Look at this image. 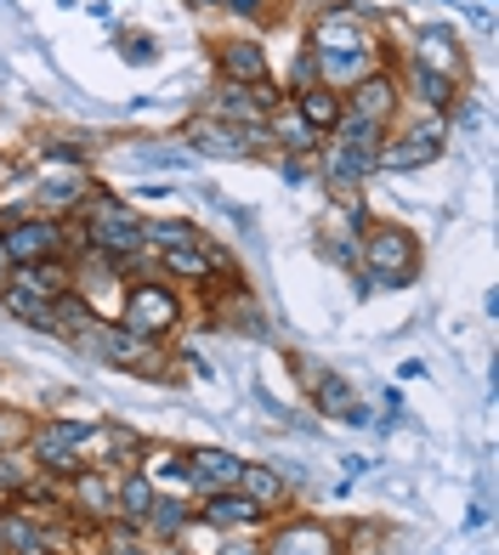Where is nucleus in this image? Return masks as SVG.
I'll return each mask as SVG.
<instances>
[{"instance_id":"14","label":"nucleus","mask_w":499,"mask_h":555,"mask_svg":"<svg viewBox=\"0 0 499 555\" xmlns=\"http://www.w3.org/2000/svg\"><path fill=\"white\" fill-rule=\"evenodd\" d=\"M341 103H346V114H358L369 125H381V131H392L397 114H404V86H397L392 68H374L369 80H358L353 91L341 96Z\"/></svg>"},{"instance_id":"22","label":"nucleus","mask_w":499,"mask_h":555,"mask_svg":"<svg viewBox=\"0 0 499 555\" xmlns=\"http://www.w3.org/2000/svg\"><path fill=\"white\" fill-rule=\"evenodd\" d=\"M290 114L302 119L312 137H330L341 125V114H346V103H341V91H330V86H302V91H290Z\"/></svg>"},{"instance_id":"24","label":"nucleus","mask_w":499,"mask_h":555,"mask_svg":"<svg viewBox=\"0 0 499 555\" xmlns=\"http://www.w3.org/2000/svg\"><path fill=\"white\" fill-rule=\"evenodd\" d=\"M397 86L414 91V103L426 114H448V108H455V96H460V80H448V74H437V68H420V63H409Z\"/></svg>"},{"instance_id":"18","label":"nucleus","mask_w":499,"mask_h":555,"mask_svg":"<svg viewBox=\"0 0 499 555\" xmlns=\"http://www.w3.org/2000/svg\"><path fill=\"white\" fill-rule=\"evenodd\" d=\"M244 460L233 448H188V499H205L239 482Z\"/></svg>"},{"instance_id":"25","label":"nucleus","mask_w":499,"mask_h":555,"mask_svg":"<svg viewBox=\"0 0 499 555\" xmlns=\"http://www.w3.org/2000/svg\"><path fill=\"white\" fill-rule=\"evenodd\" d=\"M154 499H159V488L142 476V465L119 470V488H114V521H131V527H142V516L154 511Z\"/></svg>"},{"instance_id":"2","label":"nucleus","mask_w":499,"mask_h":555,"mask_svg":"<svg viewBox=\"0 0 499 555\" xmlns=\"http://www.w3.org/2000/svg\"><path fill=\"white\" fill-rule=\"evenodd\" d=\"M142 221L131 198H119V193H97L80 210L68 216V256L74 249H97V256H108V261H125V256H142Z\"/></svg>"},{"instance_id":"27","label":"nucleus","mask_w":499,"mask_h":555,"mask_svg":"<svg viewBox=\"0 0 499 555\" xmlns=\"http://www.w3.org/2000/svg\"><path fill=\"white\" fill-rule=\"evenodd\" d=\"M142 476L148 482H170L177 493H188V448H170V442H148V453H142Z\"/></svg>"},{"instance_id":"31","label":"nucleus","mask_w":499,"mask_h":555,"mask_svg":"<svg viewBox=\"0 0 499 555\" xmlns=\"http://www.w3.org/2000/svg\"><path fill=\"white\" fill-rule=\"evenodd\" d=\"M199 238H205L199 221H142V244L148 249H188Z\"/></svg>"},{"instance_id":"26","label":"nucleus","mask_w":499,"mask_h":555,"mask_svg":"<svg viewBox=\"0 0 499 555\" xmlns=\"http://www.w3.org/2000/svg\"><path fill=\"white\" fill-rule=\"evenodd\" d=\"M97 323H103V312H97L86 295H74V289H68L63 300H52V335H57V340L80 346V340L97 330Z\"/></svg>"},{"instance_id":"21","label":"nucleus","mask_w":499,"mask_h":555,"mask_svg":"<svg viewBox=\"0 0 499 555\" xmlns=\"http://www.w3.org/2000/svg\"><path fill=\"white\" fill-rule=\"evenodd\" d=\"M7 284H12V289H23V295H35V300H63V295L74 289V267H68V256H52V261H23V267H12Z\"/></svg>"},{"instance_id":"17","label":"nucleus","mask_w":499,"mask_h":555,"mask_svg":"<svg viewBox=\"0 0 499 555\" xmlns=\"http://www.w3.org/2000/svg\"><path fill=\"white\" fill-rule=\"evenodd\" d=\"M108 159L125 170H193V154L165 137H125L108 147Z\"/></svg>"},{"instance_id":"19","label":"nucleus","mask_w":499,"mask_h":555,"mask_svg":"<svg viewBox=\"0 0 499 555\" xmlns=\"http://www.w3.org/2000/svg\"><path fill=\"white\" fill-rule=\"evenodd\" d=\"M256 511L272 521V516H284L290 511V482L279 476V465H267V460H244V470H239V482H233Z\"/></svg>"},{"instance_id":"15","label":"nucleus","mask_w":499,"mask_h":555,"mask_svg":"<svg viewBox=\"0 0 499 555\" xmlns=\"http://www.w3.org/2000/svg\"><path fill=\"white\" fill-rule=\"evenodd\" d=\"M409 63L437 68V74H448V80H465V46L448 23H420V29L409 35Z\"/></svg>"},{"instance_id":"12","label":"nucleus","mask_w":499,"mask_h":555,"mask_svg":"<svg viewBox=\"0 0 499 555\" xmlns=\"http://www.w3.org/2000/svg\"><path fill=\"white\" fill-rule=\"evenodd\" d=\"M29 198H35L40 216L68 221V216L91 198V170H86V165H40V170L29 176Z\"/></svg>"},{"instance_id":"16","label":"nucleus","mask_w":499,"mask_h":555,"mask_svg":"<svg viewBox=\"0 0 499 555\" xmlns=\"http://www.w3.org/2000/svg\"><path fill=\"white\" fill-rule=\"evenodd\" d=\"M193 516L205 521V527H216V533H261V527H267V516L239 488H221V493L193 499Z\"/></svg>"},{"instance_id":"39","label":"nucleus","mask_w":499,"mask_h":555,"mask_svg":"<svg viewBox=\"0 0 499 555\" xmlns=\"http://www.w3.org/2000/svg\"><path fill=\"white\" fill-rule=\"evenodd\" d=\"M7 278H12V256H7V244H0V289H7Z\"/></svg>"},{"instance_id":"8","label":"nucleus","mask_w":499,"mask_h":555,"mask_svg":"<svg viewBox=\"0 0 499 555\" xmlns=\"http://www.w3.org/2000/svg\"><path fill=\"white\" fill-rule=\"evenodd\" d=\"M91 425L97 420H35V437H29V460H35V470H46V476H74L80 470V448H86V437H91Z\"/></svg>"},{"instance_id":"29","label":"nucleus","mask_w":499,"mask_h":555,"mask_svg":"<svg viewBox=\"0 0 499 555\" xmlns=\"http://www.w3.org/2000/svg\"><path fill=\"white\" fill-rule=\"evenodd\" d=\"M0 312L17 318L23 330H40V335H52V300H35V295H23V289H0Z\"/></svg>"},{"instance_id":"20","label":"nucleus","mask_w":499,"mask_h":555,"mask_svg":"<svg viewBox=\"0 0 499 555\" xmlns=\"http://www.w3.org/2000/svg\"><path fill=\"white\" fill-rule=\"evenodd\" d=\"M216 74L233 86H267L272 80V63L256 40H216Z\"/></svg>"},{"instance_id":"37","label":"nucleus","mask_w":499,"mask_h":555,"mask_svg":"<svg viewBox=\"0 0 499 555\" xmlns=\"http://www.w3.org/2000/svg\"><path fill=\"white\" fill-rule=\"evenodd\" d=\"M363 470H374V460H363V453H346V476H363Z\"/></svg>"},{"instance_id":"32","label":"nucleus","mask_w":499,"mask_h":555,"mask_svg":"<svg viewBox=\"0 0 499 555\" xmlns=\"http://www.w3.org/2000/svg\"><path fill=\"white\" fill-rule=\"evenodd\" d=\"M330 137L346 142V147H358V154H381V142H386L381 125H369V119H358V114H341V125H335Z\"/></svg>"},{"instance_id":"23","label":"nucleus","mask_w":499,"mask_h":555,"mask_svg":"<svg viewBox=\"0 0 499 555\" xmlns=\"http://www.w3.org/2000/svg\"><path fill=\"white\" fill-rule=\"evenodd\" d=\"M188 521H193L188 493H159L154 511L142 516V539H148V544H177V539L188 533Z\"/></svg>"},{"instance_id":"38","label":"nucleus","mask_w":499,"mask_h":555,"mask_svg":"<svg viewBox=\"0 0 499 555\" xmlns=\"http://www.w3.org/2000/svg\"><path fill=\"white\" fill-rule=\"evenodd\" d=\"M488 516H494V511H488V499H483V504H471V516H465V527H488Z\"/></svg>"},{"instance_id":"30","label":"nucleus","mask_w":499,"mask_h":555,"mask_svg":"<svg viewBox=\"0 0 499 555\" xmlns=\"http://www.w3.org/2000/svg\"><path fill=\"white\" fill-rule=\"evenodd\" d=\"M91 544H97V555H154V544H148V539H142V527H131V521L97 527Z\"/></svg>"},{"instance_id":"9","label":"nucleus","mask_w":499,"mask_h":555,"mask_svg":"<svg viewBox=\"0 0 499 555\" xmlns=\"http://www.w3.org/2000/svg\"><path fill=\"white\" fill-rule=\"evenodd\" d=\"M74 351H86V358H97V363H108V369H131V374H165V351L159 346H148V340H137L125 323H97V330L74 346Z\"/></svg>"},{"instance_id":"5","label":"nucleus","mask_w":499,"mask_h":555,"mask_svg":"<svg viewBox=\"0 0 499 555\" xmlns=\"http://www.w3.org/2000/svg\"><path fill=\"white\" fill-rule=\"evenodd\" d=\"M188 154L199 159H256V154H272L267 147V125H228V119H210V114H193L182 119V137H177Z\"/></svg>"},{"instance_id":"33","label":"nucleus","mask_w":499,"mask_h":555,"mask_svg":"<svg viewBox=\"0 0 499 555\" xmlns=\"http://www.w3.org/2000/svg\"><path fill=\"white\" fill-rule=\"evenodd\" d=\"M29 476H35L29 453H0V511H7V504H17V493L29 488Z\"/></svg>"},{"instance_id":"28","label":"nucleus","mask_w":499,"mask_h":555,"mask_svg":"<svg viewBox=\"0 0 499 555\" xmlns=\"http://www.w3.org/2000/svg\"><path fill=\"white\" fill-rule=\"evenodd\" d=\"M307 391H312V409H318V414H330V420H346V414H353V402H358L353 380H346V374H335V369L312 374Z\"/></svg>"},{"instance_id":"10","label":"nucleus","mask_w":499,"mask_h":555,"mask_svg":"<svg viewBox=\"0 0 499 555\" xmlns=\"http://www.w3.org/2000/svg\"><path fill=\"white\" fill-rule=\"evenodd\" d=\"M443 142H448V114H426L404 137L386 131L381 154H374V170H426L432 159H443Z\"/></svg>"},{"instance_id":"36","label":"nucleus","mask_w":499,"mask_h":555,"mask_svg":"<svg viewBox=\"0 0 499 555\" xmlns=\"http://www.w3.org/2000/svg\"><path fill=\"white\" fill-rule=\"evenodd\" d=\"M154 57H159L154 35H131V40H125V63H154Z\"/></svg>"},{"instance_id":"41","label":"nucleus","mask_w":499,"mask_h":555,"mask_svg":"<svg viewBox=\"0 0 499 555\" xmlns=\"http://www.w3.org/2000/svg\"><path fill=\"white\" fill-rule=\"evenodd\" d=\"M0 391H7V380H0Z\"/></svg>"},{"instance_id":"13","label":"nucleus","mask_w":499,"mask_h":555,"mask_svg":"<svg viewBox=\"0 0 499 555\" xmlns=\"http://www.w3.org/2000/svg\"><path fill=\"white\" fill-rule=\"evenodd\" d=\"M57 550H74L63 533H52V521L23 511V504H7L0 511V555H57Z\"/></svg>"},{"instance_id":"4","label":"nucleus","mask_w":499,"mask_h":555,"mask_svg":"<svg viewBox=\"0 0 499 555\" xmlns=\"http://www.w3.org/2000/svg\"><path fill=\"white\" fill-rule=\"evenodd\" d=\"M114 323H125V330L148 346H165L182 330V295L170 284H159V278H131V284L119 289V318Z\"/></svg>"},{"instance_id":"40","label":"nucleus","mask_w":499,"mask_h":555,"mask_svg":"<svg viewBox=\"0 0 499 555\" xmlns=\"http://www.w3.org/2000/svg\"><path fill=\"white\" fill-rule=\"evenodd\" d=\"M188 7H193V12H216V0H188Z\"/></svg>"},{"instance_id":"11","label":"nucleus","mask_w":499,"mask_h":555,"mask_svg":"<svg viewBox=\"0 0 499 555\" xmlns=\"http://www.w3.org/2000/svg\"><path fill=\"white\" fill-rule=\"evenodd\" d=\"M279 108H284V91L272 86V80H267V86H233V80H216L199 114L228 119V125H267Z\"/></svg>"},{"instance_id":"7","label":"nucleus","mask_w":499,"mask_h":555,"mask_svg":"<svg viewBox=\"0 0 499 555\" xmlns=\"http://www.w3.org/2000/svg\"><path fill=\"white\" fill-rule=\"evenodd\" d=\"M0 244H7L12 267H23V261H52V256H68V221H57V216H40V210L7 216V221H0Z\"/></svg>"},{"instance_id":"3","label":"nucleus","mask_w":499,"mask_h":555,"mask_svg":"<svg viewBox=\"0 0 499 555\" xmlns=\"http://www.w3.org/2000/svg\"><path fill=\"white\" fill-rule=\"evenodd\" d=\"M420 278V238L397 221H363L358 233V295L409 289Z\"/></svg>"},{"instance_id":"34","label":"nucleus","mask_w":499,"mask_h":555,"mask_svg":"<svg viewBox=\"0 0 499 555\" xmlns=\"http://www.w3.org/2000/svg\"><path fill=\"white\" fill-rule=\"evenodd\" d=\"M35 437V414L23 409H0V453H23Z\"/></svg>"},{"instance_id":"6","label":"nucleus","mask_w":499,"mask_h":555,"mask_svg":"<svg viewBox=\"0 0 499 555\" xmlns=\"http://www.w3.org/2000/svg\"><path fill=\"white\" fill-rule=\"evenodd\" d=\"M261 555H346V527L284 511L261 527Z\"/></svg>"},{"instance_id":"1","label":"nucleus","mask_w":499,"mask_h":555,"mask_svg":"<svg viewBox=\"0 0 499 555\" xmlns=\"http://www.w3.org/2000/svg\"><path fill=\"white\" fill-rule=\"evenodd\" d=\"M307 57L318 68V86H330L341 96L353 91L358 80H369L374 68H386V46L374 40V7H358V0L323 7L312 17Z\"/></svg>"},{"instance_id":"35","label":"nucleus","mask_w":499,"mask_h":555,"mask_svg":"<svg viewBox=\"0 0 499 555\" xmlns=\"http://www.w3.org/2000/svg\"><path fill=\"white\" fill-rule=\"evenodd\" d=\"M272 0H216V12H233V17H250V23H267Z\"/></svg>"}]
</instances>
